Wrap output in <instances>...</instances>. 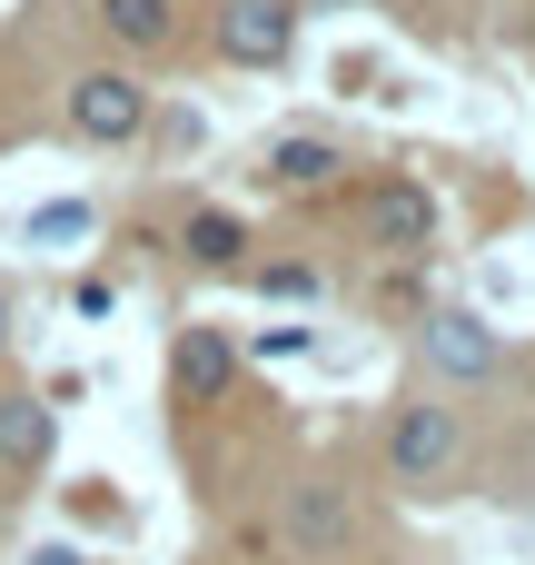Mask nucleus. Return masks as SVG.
Returning a JSON list of instances; mask_svg holds the SVG:
<instances>
[{"mask_svg":"<svg viewBox=\"0 0 535 565\" xmlns=\"http://www.w3.org/2000/svg\"><path fill=\"white\" fill-rule=\"evenodd\" d=\"M357 218H367V238H377L387 258H417V248L437 238V199H427L417 179H377V189L357 199Z\"/></svg>","mask_w":535,"mask_h":565,"instance_id":"nucleus-1","label":"nucleus"},{"mask_svg":"<svg viewBox=\"0 0 535 565\" xmlns=\"http://www.w3.org/2000/svg\"><path fill=\"white\" fill-rule=\"evenodd\" d=\"M288 40H298V0H228V10H218V50H228L238 70H278Z\"/></svg>","mask_w":535,"mask_h":565,"instance_id":"nucleus-2","label":"nucleus"},{"mask_svg":"<svg viewBox=\"0 0 535 565\" xmlns=\"http://www.w3.org/2000/svg\"><path fill=\"white\" fill-rule=\"evenodd\" d=\"M139 119H149V89H139L129 70H89V79L69 89V129H79V139H139Z\"/></svg>","mask_w":535,"mask_h":565,"instance_id":"nucleus-3","label":"nucleus"},{"mask_svg":"<svg viewBox=\"0 0 535 565\" xmlns=\"http://www.w3.org/2000/svg\"><path fill=\"white\" fill-rule=\"evenodd\" d=\"M447 457H457V417H447V407H407V417L387 427V477H397V487L447 477Z\"/></svg>","mask_w":535,"mask_h":565,"instance_id":"nucleus-4","label":"nucleus"},{"mask_svg":"<svg viewBox=\"0 0 535 565\" xmlns=\"http://www.w3.org/2000/svg\"><path fill=\"white\" fill-rule=\"evenodd\" d=\"M496 358H506V348H496L486 318H467V308H437V318H427V367H437V377H496Z\"/></svg>","mask_w":535,"mask_h":565,"instance_id":"nucleus-5","label":"nucleus"},{"mask_svg":"<svg viewBox=\"0 0 535 565\" xmlns=\"http://www.w3.org/2000/svg\"><path fill=\"white\" fill-rule=\"evenodd\" d=\"M347 526H357V516H347L338 487H298V497H288V546H298V556H338Z\"/></svg>","mask_w":535,"mask_h":565,"instance_id":"nucleus-6","label":"nucleus"},{"mask_svg":"<svg viewBox=\"0 0 535 565\" xmlns=\"http://www.w3.org/2000/svg\"><path fill=\"white\" fill-rule=\"evenodd\" d=\"M169 367H179V397H199V407H208V397L228 387V367H238V358H228V338H218V328H189Z\"/></svg>","mask_w":535,"mask_h":565,"instance_id":"nucleus-7","label":"nucleus"},{"mask_svg":"<svg viewBox=\"0 0 535 565\" xmlns=\"http://www.w3.org/2000/svg\"><path fill=\"white\" fill-rule=\"evenodd\" d=\"M0 467H50V407L40 397H0Z\"/></svg>","mask_w":535,"mask_h":565,"instance_id":"nucleus-8","label":"nucleus"},{"mask_svg":"<svg viewBox=\"0 0 535 565\" xmlns=\"http://www.w3.org/2000/svg\"><path fill=\"white\" fill-rule=\"evenodd\" d=\"M268 179H278V189H328V179H338V149H328V139H278V149H268Z\"/></svg>","mask_w":535,"mask_h":565,"instance_id":"nucleus-9","label":"nucleus"},{"mask_svg":"<svg viewBox=\"0 0 535 565\" xmlns=\"http://www.w3.org/2000/svg\"><path fill=\"white\" fill-rule=\"evenodd\" d=\"M179 248H189V258H199V268H238V258H248V228H238V218H228V209H199V218H189V238H179Z\"/></svg>","mask_w":535,"mask_h":565,"instance_id":"nucleus-10","label":"nucleus"},{"mask_svg":"<svg viewBox=\"0 0 535 565\" xmlns=\"http://www.w3.org/2000/svg\"><path fill=\"white\" fill-rule=\"evenodd\" d=\"M99 20H109L129 50H159V40H169V0H99Z\"/></svg>","mask_w":535,"mask_h":565,"instance_id":"nucleus-11","label":"nucleus"},{"mask_svg":"<svg viewBox=\"0 0 535 565\" xmlns=\"http://www.w3.org/2000/svg\"><path fill=\"white\" fill-rule=\"evenodd\" d=\"M69 238H89V209H79V199H50V209H30V248H69Z\"/></svg>","mask_w":535,"mask_h":565,"instance_id":"nucleus-12","label":"nucleus"},{"mask_svg":"<svg viewBox=\"0 0 535 565\" xmlns=\"http://www.w3.org/2000/svg\"><path fill=\"white\" fill-rule=\"evenodd\" d=\"M30 565H79V546H40V556H30Z\"/></svg>","mask_w":535,"mask_h":565,"instance_id":"nucleus-13","label":"nucleus"},{"mask_svg":"<svg viewBox=\"0 0 535 565\" xmlns=\"http://www.w3.org/2000/svg\"><path fill=\"white\" fill-rule=\"evenodd\" d=\"M0 348H10V288H0Z\"/></svg>","mask_w":535,"mask_h":565,"instance_id":"nucleus-14","label":"nucleus"},{"mask_svg":"<svg viewBox=\"0 0 535 565\" xmlns=\"http://www.w3.org/2000/svg\"><path fill=\"white\" fill-rule=\"evenodd\" d=\"M328 10H347V0H328Z\"/></svg>","mask_w":535,"mask_h":565,"instance_id":"nucleus-15","label":"nucleus"}]
</instances>
